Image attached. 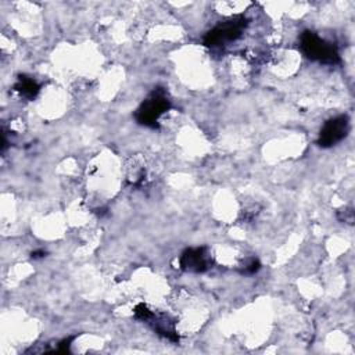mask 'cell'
Returning a JSON list of instances; mask_svg holds the SVG:
<instances>
[{
    "label": "cell",
    "mask_w": 355,
    "mask_h": 355,
    "mask_svg": "<svg viewBox=\"0 0 355 355\" xmlns=\"http://www.w3.org/2000/svg\"><path fill=\"white\" fill-rule=\"evenodd\" d=\"M300 47L304 55H306L309 60L330 65L340 62V54L336 44L322 39L312 31L302 32L300 37Z\"/></svg>",
    "instance_id": "7a4b0ae2"
},
{
    "label": "cell",
    "mask_w": 355,
    "mask_h": 355,
    "mask_svg": "<svg viewBox=\"0 0 355 355\" xmlns=\"http://www.w3.org/2000/svg\"><path fill=\"white\" fill-rule=\"evenodd\" d=\"M144 323L150 324V327L164 338H168L169 341H179L178 331L175 329V320L169 318L165 313H157L154 311L150 312V315L146 318Z\"/></svg>",
    "instance_id": "8992f818"
},
{
    "label": "cell",
    "mask_w": 355,
    "mask_h": 355,
    "mask_svg": "<svg viewBox=\"0 0 355 355\" xmlns=\"http://www.w3.org/2000/svg\"><path fill=\"white\" fill-rule=\"evenodd\" d=\"M261 268V263L257 258H248L245 259V262L240 266V273L243 275H254Z\"/></svg>",
    "instance_id": "ba28073f"
},
{
    "label": "cell",
    "mask_w": 355,
    "mask_h": 355,
    "mask_svg": "<svg viewBox=\"0 0 355 355\" xmlns=\"http://www.w3.org/2000/svg\"><path fill=\"white\" fill-rule=\"evenodd\" d=\"M43 257H46V251L44 250H37V251L32 252V258L33 259H39V258H43Z\"/></svg>",
    "instance_id": "30bf717a"
},
{
    "label": "cell",
    "mask_w": 355,
    "mask_h": 355,
    "mask_svg": "<svg viewBox=\"0 0 355 355\" xmlns=\"http://www.w3.org/2000/svg\"><path fill=\"white\" fill-rule=\"evenodd\" d=\"M171 108V100L164 87H154L139 105L135 118L147 128H158V119Z\"/></svg>",
    "instance_id": "6da1fadb"
},
{
    "label": "cell",
    "mask_w": 355,
    "mask_h": 355,
    "mask_svg": "<svg viewBox=\"0 0 355 355\" xmlns=\"http://www.w3.org/2000/svg\"><path fill=\"white\" fill-rule=\"evenodd\" d=\"M14 90L24 98L26 100H33L39 90H40V85L32 78V76H26V75H19L15 85H14Z\"/></svg>",
    "instance_id": "52a82bcc"
},
{
    "label": "cell",
    "mask_w": 355,
    "mask_h": 355,
    "mask_svg": "<svg viewBox=\"0 0 355 355\" xmlns=\"http://www.w3.org/2000/svg\"><path fill=\"white\" fill-rule=\"evenodd\" d=\"M180 269L191 273H202L208 270L212 265V258L205 247L187 248L182 252L179 258Z\"/></svg>",
    "instance_id": "5b68a950"
},
{
    "label": "cell",
    "mask_w": 355,
    "mask_h": 355,
    "mask_svg": "<svg viewBox=\"0 0 355 355\" xmlns=\"http://www.w3.org/2000/svg\"><path fill=\"white\" fill-rule=\"evenodd\" d=\"M349 132V121L347 115H338L324 122L320 129L318 144L323 148H329L340 143Z\"/></svg>",
    "instance_id": "277c9868"
},
{
    "label": "cell",
    "mask_w": 355,
    "mask_h": 355,
    "mask_svg": "<svg viewBox=\"0 0 355 355\" xmlns=\"http://www.w3.org/2000/svg\"><path fill=\"white\" fill-rule=\"evenodd\" d=\"M338 219L343 222H348L352 223L354 220V212L351 209H341L338 211Z\"/></svg>",
    "instance_id": "9c48e42d"
},
{
    "label": "cell",
    "mask_w": 355,
    "mask_h": 355,
    "mask_svg": "<svg viewBox=\"0 0 355 355\" xmlns=\"http://www.w3.org/2000/svg\"><path fill=\"white\" fill-rule=\"evenodd\" d=\"M247 26L244 15L232 17L223 22H219L204 36V44L208 47H219L229 42H233L241 36Z\"/></svg>",
    "instance_id": "3957f363"
}]
</instances>
